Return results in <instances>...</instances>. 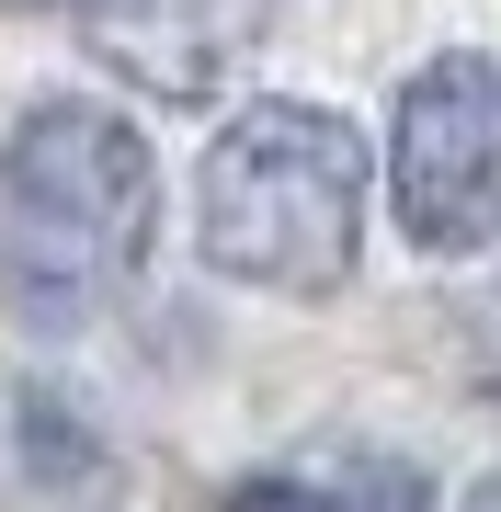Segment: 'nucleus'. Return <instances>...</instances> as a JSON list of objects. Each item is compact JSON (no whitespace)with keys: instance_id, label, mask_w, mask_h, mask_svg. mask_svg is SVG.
Listing matches in <instances>:
<instances>
[{"instance_id":"7ed1b4c3","label":"nucleus","mask_w":501,"mask_h":512,"mask_svg":"<svg viewBox=\"0 0 501 512\" xmlns=\"http://www.w3.org/2000/svg\"><path fill=\"white\" fill-rule=\"evenodd\" d=\"M388 205L422 251H490L501 239V57H433L399 80L388 114Z\"/></svg>"},{"instance_id":"423d86ee","label":"nucleus","mask_w":501,"mask_h":512,"mask_svg":"<svg viewBox=\"0 0 501 512\" xmlns=\"http://www.w3.org/2000/svg\"><path fill=\"white\" fill-rule=\"evenodd\" d=\"M467 512H501V478H490V490H479V501H467Z\"/></svg>"},{"instance_id":"f03ea898","label":"nucleus","mask_w":501,"mask_h":512,"mask_svg":"<svg viewBox=\"0 0 501 512\" xmlns=\"http://www.w3.org/2000/svg\"><path fill=\"white\" fill-rule=\"evenodd\" d=\"M194 239L228 285L331 296L365 251V137L319 103H240L205 137Z\"/></svg>"},{"instance_id":"f257e3e1","label":"nucleus","mask_w":501,"mask_h":512,"mask_svg":"<svg viewBox=\"0 0 501 512\" xmlns=\"http://www.w3.org/2000/svg\"><path fill=\"white\" fill-rule=\"evenodd\" d=\"M160 228V160L114 103H35L0 137V308L92 319Z\"/></svg>"},{"instance_id":"39448f33","label":"nucleus","mask_w":501,"mask_h":512,"mask_svg":"<svg viewBox=\"0 0 501 512\" xmlns=\"http://www.w3.org/2000/svg\"><path fill=\"white\" fill-rule=\"evenodd\" d=\"M0 12H103V0H0Z\"/></svg>"},{"instance_id":"20e7f679","label":"nucleus","mask_w":501,"mask_h":512,"mask_svg":"<svg viewBox=\"0 0 501 512\" xmlns=\"http://www.w3.org/2000/svg\"><path fill=\"white\" fill-rule=\"evenodd\" d=\"M228 512H342V501L319 490V478H240V490H228Z\"/></svg>"}]
</instances>
